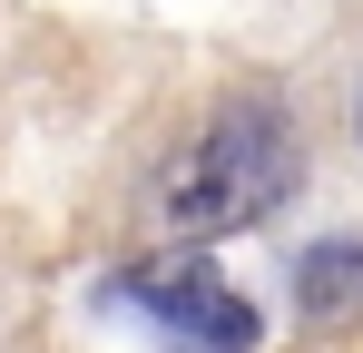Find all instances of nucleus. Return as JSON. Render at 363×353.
<instances>
[{"label":"nucleus","mask_w":363,"mask_h":353,"mask_svg":"<svg viewBox=\"0 0 363 353\" xmlns=\"http://www.w3.org/2000/svg\"><path fill=\"white\" fill-rule=\"evenodd\" d=\"M295 176H304V147L275 108H216L157 176V226L216 245L236 226H265L295 196Z\"/></svg>","instance_id":"1"},{"label":"nucleus","mask_w":363,"mask_h":353,"mask_svg":"<svg viewBox=\"0 0 363 353\" xmlns=\"http://www.w3.org/2000/svg\"><path fill=\"white\" fill-rule=\"evenodd\" d=\"M118 314H147L167 353H255V304L216 265H128L108 275Z\"/></svg>","instance_id":"2"},{"label":"nucleus","mask_w":363,"mask_h":353,"mask_svg":"<svg viewBox=\"0 0 363 353\" xmlns=\"http://www.w3.org/2000/svg\"><path fill=\"white\" fill-rule=\"evenodd\" d=\"M295 304H304V324H363V245H314L295 265Z\"/></svg>","instance_id":"3"}]
</instances>
